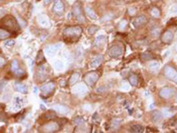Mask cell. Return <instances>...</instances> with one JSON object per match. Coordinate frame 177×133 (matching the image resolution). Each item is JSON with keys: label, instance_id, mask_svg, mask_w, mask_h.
<instances>
[{"label": "cell", "instance_id": "74e56055", "mask_svg": "<svg viewBox=\"0 0 177 133\" xmlns=\"http://www.w3.org/2000/svg\"><path fill=\"white\" fill-rule=\"evenodd\" d=\"M5 84H6V83L5 81H0V93H1L2 91H3L4 86H5Z\"/></svg>", "mask_w": 177, "mask_h": 133}, {"label": "cell", "instance_id": "ab89813d", "mask_svg": "<svg viewBox=\"0 0 177 133\" xmlns=\"http://www.w3.org/2000/svg\"><path fill=\"white\" fill-rule=\"evenodd\" d=\"M4 64H5V59H4V58H2V57H0V67L3 66Z\"/></svg>", "mask_w": 177, "mask_h": 133}, {"label": "cell", "instance_id": "5bb4252c", "mask_svg": "<svg viewBox=\"0 0 177 133\" xmlns=\"http://www.w3.org/2000/svg\"><path fill=\"white\" fill-rule=\"evenodd\" d=\"M87 91H88L87 86H85L83 84L76 85L73 88V93L74 94H84L87 93Z\"/></svg>", "mask_w": 177, "mask_h": 133}, {"label": "cell", "instance_id": "f35d334b", "mask_svg": "<svg viewBox=\"0 0 177 133\" xmlns=\"http://www.w3.org/2000/svg\"><path fill=\"white\" fill-rule=\"evenodd\" d=\"M126 24H127V22H126V21H122V23L120 24V29H123V28H125V27H126Z\"/></svg>", "mask_w": 177, "mask_h": 133}, {"label": "cell", "instance_id": "30bf717a", "mask_svg": "<svg viewBox=\"0 0 177 133\" xmlns=\"http://www.w3.org/2000/svg\"><path fill=\"white\" fill-rule=\"evenodd\" d=\"M45 68H46L45 66L40 64L39 69H38V71H37V72H36V79H37L38 81H40V82L44 81V80L46 79V78H47L46 69H45Z\"/></svg>", "mask_w": 177, "mask_h": 133}, {"label": "cell", "instance_id": "60d3db41", "mask_svg": "<svg viewBox=\"0 0 177 133\" xmlns=\"http://www.w3.org/2000/svg\"><path fill=\"white\" fill-rule=\"evenodd\" d=\"M51 1H52V0H47V1H45V4H49Z\"/></svg>", "mask_w": 177, "mask_h": 133}, {"label": "cell", "instance_id": "277c9868", "mask_svg": "<svg viewBox=\"0 0 177 133\" xmlns=\"http://www.w3.org/2000/svg\"><path fill=\"white\" fill-rule=\"evenodd\" d=\"M164 74L168 79L175 82L177 84V71L171 66H166L164 69Z\"/></svg>", "mask_w": 177, "mask_h": 133}, {"label": "cell", "instance_id": "d590c367", "mask_svg": "<svg viewBox=\"0 0 177 133\" xmlns=\"http://www.w3.org/2000/svg\"><path fill=\"white\" fill-rule=\"evenodd\" d=\"M170 13L171 14H176L177 13V5H174L172 7H171V9H170Z\"/></svg>", "mask_w": 177, "mask_h": 133}, {"label": "cell", "instance_id": "4dcf8cb0", "mask_svg": "<svg viewBox=\"0 0 177 133\" xmlns=\"http://www.w3.org/2000/svg\"><path fill=\"white\" fill-rule=\"evenodd\" d=\"M104 39L106 37L103 36V35H100V36H98L96 38V41H95V44L96 46H100L101 44H103V43L104 41Z\"/></svg>", "mask_w": 177, "mask_h": 133}, {"label": "cell", "instance_id": "484cf974", "mask_svg": "<svg viewBox=\"0 0 177 133\" xmlns=\"http://www.w3.org/2000/svg\"><path fill=\"white\" fill-rule=\"evenodd\" d=\"M130 131L133 133H141L143 131V128L139 124H134L130 127Z\"/></svg>", "mask_w": 177, "mask_h": 133}, {"label": "cell", "instance_id": "b9f144b4", "mask_svg": "<svg viewBox=\"0 0 177 133\" xmlns=\"http://www.w3.org/2000/svg\"><path fill=\"white\" fill-rule=\"evenodd\" d=\"M175 50L177 51V44H176V46H175Z\"/></svg>", "mask_w": 177, "mask_h": 133}, {"label": "cell", "instance_id": "1f68e13d", "mask_svg": "<svg viewBox=\"0 0 177 133\" xmlns=\"http://www.w3.org/2000/svg\"><path fill=\"white\" fill-rule=\"evenodd\" d=\"M14 103H15V106L16 107H18V109H20V107L22 106L23 104V101H22V99L20 98V97H15L14 99Z\"/></svg>", "mask_w": 177, "mask_h": 133}, {"label": "cell", "instance_id": "ee69618b", "mask_svg": "<svg viewBox=\"0 0 177 133\" xmlns=\"http://www.w3.org/2000/svg\"><path fill=\"white\" fill-rule=\"evenodd\" d=\"M151 1H156V0H151Z\"/></svg>", "mask_w": 177, "mask_h": 133}, {"label": "cell", "instance_id": "52a82bcc", "mask_svg": "<svg viewBox=\"0 0 177 133\" xmlns=\"http://www.w3.org/2000/svg\"><path fill=\"white\" fill-rule=\"evenodd\" d=\"M59 125L56 122H51L43 126L42 130L44 132H56L59 130Z\"/></svg>", "mask_w": 177, "mask_h": 133}, {"label": "cell", "instance_id": "6da1fadb", "mask_svg": "<svg viewBox=\"0 0 177 133\" xmlns=\"http://www.w3.org/2000/svg\"><path fill=\"white\" fill-rule=\"evenodd\" d=\"M82 34H83V29L79 26L68 27V28L64 29V31H63V36L67 41H77L80 37L82 36Z\"/></svg>", "mask_w": 177, "mask_h": 133}, {"label": "cell", "instance_id": "bcb514c9", "mask_svg": "<svg viewBox=\"0 0 177 133\" xmlns=\"http://www.w3.org/2000/svg\"><path fill=\"white\" fill-rule=\"evenodd\" d=\"M176 127H177V125H176Z\"/></svg>", "mask_w": 177, "mask_h": 133}, {"label": "cell", "instance_id": "ffe728a7", "mask_svg": "<svg viewBox=\"0 0 177 133\" xmlns=\"http://www.w3.org/2000/svg\"><path fill=\"white\" fill-rule=\"evenodd\" d=\"M85 12H86V14L88 16V18H90L91 20H96V19H98V16H96L95 11L92 9L91 7H90V6H86V7H85Z\"/></svg>", "mask_w": 177, "mask_h": 133}, {"label": "cell", "instance_id": "836d02e7", "mask_svg": "<svg viewBox=\"0 0 177 133\" xmlns=\"http://www.w3.org/2000/svg\"><path fill=\"white\" fill-rule=\"evenodd\" d=\"M14 44H15V41H14L13 40H8V41H6L5 43V47H7V48L13 47Z\"/></svg>", "mask_w": 177, "mask_h": 133}, {"label": "cell", "instance_id": "8d00e7d4", "mask_svg": "<svg viewBox=\"0 0 177 133\" xmlns=\"http://www.w3.org/2000/svg\"><path fill=\"white\" fill-rule=\"evenodd\" d=\"M135 13V8H133V7H131V8H129V9H128V14L129 15H134Z\"/></svg>", "mask_w": 177, "mask_h": 133}, {"label": "cell", "instance_id": "d4e9b609", "mask_svg": "<svg viewBox=\"0 0 177 133\" xmlns=\"http://www.w3.org/2000/svg\"><path fill=\"white\" fill-rule=\"evenodd\" d=\"M140 58H141V60L142 61H149V60H151L152 58H153V56H152L151 53L150 52H143L141 54L140 56Z\"/></svg>", "mask_w": 177, "mask_h": 133}, {"label": "cell", "instance_id": "9a60e30c", "mask_svg": "<svg viewBox=\"0 0 177 133\" xmlns=\"http://www.w3.org/2000/svg\"><path fill=\"white\" fill-rule=\"evenodd\" d=\"M147 22V19L145 16H138L137 18H135L134 20H133V25L135 27V28H137V27H141L143 26V25H144Z\"/></svg>", "mask_w": 177, "mask_h": 133}, {"label": "cell", "instance_id": "f6af8a7d", "mask_svg": "<svg viewBox=\"0 0 177 133\" xmlns=\"http://www.w3.org/2000/svg\"><path fill=\"white\" fill-rule=\"evenodd\" d=\"M37 1H39V0H37Z\"/></svg>", "mask_w": 177, "mask_h": 133}, {"label": "cell", "instance_id": "e0dca14e", "mask_svg": "<svg viewBox=\"0 0 177 133\" xmlns=\"http://www.w3.org/2000/svg\"><path fill=\"white\" fill-rule=\"evenodd\" d=\"M38 22L44 28H49L50 27V20L45 15H40L38 17Z\"/></svg>", "mask_w": 177, "mask_h": 133}, {"label": "cell", "instance_id": "ac0fdd59", "mask_svg": "<svg viewBox=\"0 0 177 133\" xmlns=\"http://www.w3.org/2000/svg\"><path fill=\"white\" fill-rule=\"evenodd\" d=\"M11 70L15 73V74H17V76H21V75H24V72L21 71L19 68V64H18V62L14 60L13 63H12V68Z\"/></svg>", "mask_w": 177, "mask_h": 133}, {"label": "cell", "instance_id": "7a4b0ae2", "mask_svg": "<svg viewBox=\"0 0 177 133\" xmlns=\"http://www.w3.org/2000/svg\"><path fill=\"white\" fill-rule=\"evenodd\" d=\"M2 23L4 24V26H5L7 28H9L12 31H17L19 29V24L16 19L13 17L12 15L5 16L2 20Z\"/></svg>", "mask_w": 177, "mask_h": 133}, {"label": "cell", "instance_id": "9c48e42d", "mask_svg": "<svg viewBox=\"0 0 177 133\" xmlns=\"http://www.w3.org/2000/svg\"><path fill=\"white\" fill-rule=\"evenodd\" d=\"M52 10L55 13H57L59 15L63 14L64 10H65V6L61 0H55V2L53 4V8Z\"/></svg>", "mask_w": 177, "mask_h": 133}, {"label": "cell", "instance_id": "3957f363", "mask_svg": "<svg viewBox=\"0 0 177 133\" xmlns=\"http://www.w3.org/2000/svg\"><path fill=\"white\" fill-rule=\"evenodd\" d=\"M98 79H99V75H98V73L96 71L88 72L84 77V80L88 86H93L96 84V82L98 80Z\"/></svg>", "mask_w": 177, "mask_h": 133}, {"label": "cell", "instance_id": "7bdbcfd3", "mask_svg": "<svg viewBox=\"0 0 177 133\" xmlns=\"http://www.w3.org/2000/svg\"><path fill=\"white\" fill-rule=\"evenodd\" d=\"M16 1H21V0H16Z\"/></svg>", "mask_w": 177, "mask_h": 133}, {"label": "cell", "instance_id": "4fadbf2b", "mask_svg": "<svg viewBox=\"0 0 177 133\" xmlns=\"http://www.w3.org/2000/svg\"><path fill=\"white\" fill-rule=\"evenodd\" d=\"M60 44H54V45H49L45 48V51H46V54L48 56H52V55H55L56 53L58 52V50L60 48Z\"/></svg>", "mask_w": 177, "mask_h": 133}, {"label": "cell", "instance_id": "83f0119b", "mask_svg": "<svg viewBox=\"0 0 177 133\" xmlns=\"http://www.w3.org/2000/svg\"><path fill=\"white\" fill-rule=\"evenodd\" d=\"M44 61H45L44 54L43 53L42 50H40L37 54V56H36V63L40 65V64H42Z\"/></svg>", "mask_w": 177, "mask_h": 133}, {"label": "cell", "instance_id": "cb8c5ba5", "mask_svg": "<svg viewBox=\"0 0 177 133\" xmlns=\"http://www.w3.org/2000/svg\"><path fill=\"white\" fill-rule=\"evenodd\" d=\"M128 81H129L131 86H138L139 84V79L135 74H131V75L128 77Z\"/></svg>", "mask_w": 177, "mask_h": 133}, {"label": "cell", "instance_id": "8fae6325", "mask_svg": "<svg viewBox=\"0 0 177 133\" xmlns=\"http://www.w3.org/2000/svg\"><path fill=\"white\" fill-rule=\"evenodd\" d=\"M174 39V34H173V32L170 31V30H166L165 31L162 35H161V41H163L164 43H170L171 41H173Z\"/></svg>", "mask_w": 177, "mask_h": 133}, {"label": "cell", "instance_id": "f1b7e54d", "mask_svg": "<svg viewBox=\"0 0 177 133\" xmlns=\"http://www.w3.org/2000/svg\"><path fill=\"white\" fill-rule=\"evenodd\" d=\"M159 68V64L158 62H151L149 64V69L151 71H157Z\"/></svg>", "mask_w": 177, "mask_h": 133}, {"label": "cell", "instance_id": "f546056e", "mask_svg": "<svg viewBox=\"0 0 177 133\" xmlns=\"http://www.w3.org/2000/svg\"><path fill=\"white\" fill-rule=\"evenodd\" d=\"M53 65H54V68L57 70V71H61L64 68V64L61 61H59V60L55 61L54 64H53Z\"/></svg>", "mask_w": 177, "mask_h": 133}, {"label": "cell", "instance_id": "ba28073f", "mask_svg": "<svg viewBox=\"0 0 177 133\" xmlns=\"http://www.w3.org/2000/svg\"><path fill=\"white\" fill-rule=\"evenodd\" d=\"M108 55L112 58H117L122 55V48L120 46H112L108 51Z\"/></svg>", "mask_w": 177, "mask_h": 133}, {"label": "cell", "instance_id": "7402d4cb", "mask_svg": "<svg viewBox=\"0 0 177 133\" xmlns=\"http://www.w3.org/2000/svg\"><path fill=\"white\" fill-rule=\"evenodd\" d=\"M11 36V32L5 28H0V40H5Z\"/></svg>", "mask_w": 177, "mask_h": 133}, {"label": "cell", "instance_id": "4316f807", "mask_svg": "<svg viewBox=\"0 0 177 133\" xmlns=\"http://www.w3.org/2000/svg\"><path fill=\"white\" fill-rule=\"evenodd\" d=\"M79 79H80V74L79 73L75 72L74 74H72L70 79H69V84L70 85H74L75 83H76L79 80Z\"/></svg>", "mask_w": 177, "mask_h": 133}, {"label": "cell", "instance_id": "7c38bea8", "mask_svg": "<svg viewBox=\"0 0 177 133\" xmlns=\"http://www.w3.org/2000/svg\"><path fill=\"white\" fill-rule=\"evenodd\" d=\"M174 94V90L170 87H164L160 90L159 96L163 99H169Z\"/></svg>", "mask_w": 177, "mask_h": 133}, {"label": "cell", "instance_id": "d6a6232c", "mask_svg": "<svg viewBox=\"0 0 177 133\" xmlns=\"http://www.w3.org/2000/svg\"><path fill=\"white\" fill-rule=\"evenodd\" d=\"M151 15H152V17H154V18H159V16H160V12H159V10L158 9V8H156V7L152 8Z\"/></svg>", "mask_w": 177, "mask_h": 133}, {"label": "cell", "instance_id": "2e32d148", "mask_svg": "<svg viewBox=\"0 0 177 133\" xmlns=\"http://www.w3.org/2000/svg\"><path fill=\"white\" fill-rule=\"evenodd\" d=\"M14 89L17 91V92L21 93V94H28V89L27 86L20 84V83H18V82H16L14 84Z\"/></svg>", "mask_w": 177, "mask_h": 133}, {"label": "cell", "instance_id": "8992f818", "mask_svg": "<svg viewBox=\"0 0 177 133\" xmlns=\"http://www.w3.org/2000/svg\"><path fill=\"white\" fill-rule=\"evenodd\" d=\"M73 13H74L75 17L77 19L78 21L83 22V23L85 22L84 17H83V12H82L81 6H80L79 3H75V5H74V7H73Z\"/></svg>", "mask_w": 177, "mask_h": 133}, {"label": "cell", "instance_id": "603a6c76", "mask_svg": "<svg viewBox=\"0 0 177 133\" xmlns=\"http://www.w3.org/2000/svg\"><path fill=\"white\" fill-rule=\"evenodd\" d=\"M161 119H162V114L160 113L159 111L154 110L153 112L151 113V120L153 121L154 123L159 122Z\"/></svg>", "mask_w": 177, "mask_h": 133}, {"label": "cell", "instance_id": "d6986e66", "mask_svg": "<svg viewBox=\"0 0 177 133\" xmlns=\"http://www.w3.org/2000/svg\"><path fill=\"white\" fill-rule=\"evenodd\" d=\"M52 109L54 110H56L58 113L59 114H62V115H66L68 113L69 109H68V107H65V106H62V105H56V106H53Z\"/></svg>", "mask_w": 177, "mask_h": 133}, {"label": "cell", "instance_id": "44dd1931", "mask_svg": "<svg viewBox=\"0 0 177 133\" xmlns=\"http://www.w3.org/2000/svg\"><path fill=\"white\" fill-rule=\"evenodd\" d=\"M102 61H103V56H101V55H99V56H96L94 59L91 61V63H90V67H92V68H96L98 67V66L102 63Z\"/></svg>", "mask_w": 177, "mask_h": 133}, {"label": "cell", "instance_id": "5b68a950", "mask_svg": "<svg viewBox=\"0 0 177 133\" xmlns=\"http://www.w3.org/2000/svg\"><path fill=\"white\" fill-rule=\"evenodd\" d=\"M54 88H55V86H54L53 83H52V82L47 83V84L42 86V87H41L42 96L43 97H48V96H50L53 93Z\"/></svg>", "mask_w": 177, "mask_h": 133}, {"label": "cell", "instance_id": "e575fe53", "mask_svg": "<svg viewBox=\"0 0 177 133\" xmlns=\"http://www.w3.org/2000/svg\"><path fill=\"white\" fill-rule=\"evenodd\" d=\"M98 29V27H96V26H91L90 28H88V32L90 33V35H93L94 33H96V31Z\"/></svg>", "mask_w": 177, "mask_h": 133}]
</instances>
